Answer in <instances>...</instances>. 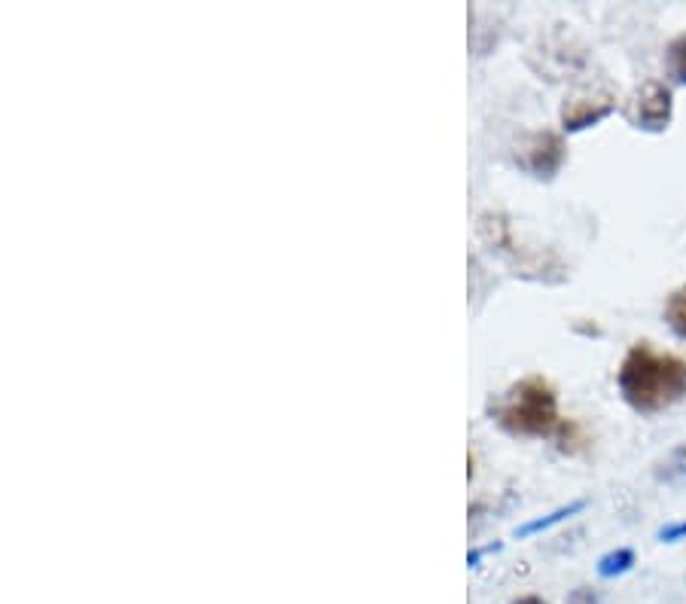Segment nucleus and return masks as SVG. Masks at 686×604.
I'll return each mask as SVG.
<instances>
[{
    "mask_svg": "<svg viewBox=\"0 0 686 604\" xmlns=\"http://www.w3.org/2000/svg\"><path fill=\"white\" fill-rule=\"evenodd\" d=\"M617 385L622 400L641 415L672 410L686 398V360L653 342H635L617 370Z\"/></svg>",
    "mask_w": 686,
    "mask_h": 604,
    "instance_id": "nucleus-1",
    "label": "nucleus"
},
{
    "mask_svg": "<svg viewBox=\"0 0 686 604\" xmlns=\"http://www.w3.org/2000/svg\"><path fill=\"white\" fill-rule=\"evenodd\" d=\"M492 418L510 437H556L561 427L556 385L544 375L518 379L494 403Z\"/></svg>",
    "mask_w": 686,
    "mask_h": 604,
    "instance_id": "nucleus-2",
    "label": "nucleus"
},
{
    "mask_svg": "<svg viewBox=\"0 0 686 604\" xmlns=\"http://www.w3.org/2000/svg\"><path fill=\"white\" fill-rule=\"evenodd\" d=\"M625 123L637 131H653L660 135L672 126L674 119V92L662 80H644L641 86L629 92L622 104Z\"/></svg>",
    "mask_w": 686,
    "mask_h": 604,
    "instance_id": "nucleus-3",
    "label": "nucleus"
},
{
    "mask_svg": "<svg viewBox=\"0 0 686 604\" xmlns=\"http://www.w3.org/2000/svg\"><path fill=\"white\" fill-rule=\"evenodd\" d=\"M516 162L532 178L553 180L561 171V166L568 162V144L558 131H534L518 147Z\"/></svg>",
    "mask_w": 686,
    "mask_h": 604,
    "instance_id": "nucleus-4",
    "label": "nucleus"
},
{
    "mask_svg": "<svg viewBox=\"0 0 686 604\" xmlns=\"http://www.w3.org/2000/svg\"><path fill=\"white\" fill-rule=\"evenodd\" d=\"M617 110V98L610 92H586L574 95L561 104V129L565 131H586L608 119Z\"/></svg>",
    "mask_w": 686,
    "mask_h": 604,
    "instance_id": "nucleus-5",
    "label": "nucleus"
},
{
    "mask_svg": "<svg viewBox=\"0 0 686 604\" xmlns=\"http://www.w3.org/2000/svg\"><path fill=\"white\" fill-rule=\"evenodd\" d=\"M665 71L677 86H686V31L665 46Z\"/></svg>",
    "mask_w": 686,
    "mask_h": 604,
    "instance_id": "nucleus-6",
    "label": "nucleus"
},
{
    "mask_svg": "<svg viewBox=\"0 0 686 604\" xmlns=\"http://www.w3.org/2000/svg\"><path fill=\"white\" fill-rule=\"evenodd\" d=\"M665 324L672 327L674 336L686 339V284L674 287L665 299Z\"/></svg>",
    "mask_w": 686,
    "mask_h": 604,
    "instance_id": "nucleus-7",
    "label": "nucleus"
},
{
    "mask_svg": "<svg viewBox=\"0 0 686 604\" xmlns=\"http://www.w3.org/2000/svg\"><path fill=\"white\" fill-rule=\"evenodd\" d=\"M580 510H586V501H570L568 507H558V510H553V513L544 516V519H534V522H528V526L518 528L516 538H532V534H537V531H546V528L558 526V522H565V519H570V516H577Z\"/></svg>",
    "mask_w": 686,
    "mask_h": 604,
    "instance_id": "nucleus-8",
    "label": "nucleus"
},
{
    "mask_svg": "<svg viewBox=\"0 0 686 604\" xmlns=\"http://www.w3.org/2000/svg\"><path fill=\"white\" fill-rule=\"evenodd\" d=\"M632 565H635V553L629 547H620V550H610L608 555L598 559V574L604 580H613L625 571H632Z\"/></svg>",
    "mask_w": 686,
    "mask_h": 604,
    "instance_id": "nucleus-9",
    "label": "nucleus"
},
{
    "mask_svg": "<svg viewBox=\"0 0 686 604\" xmlns=\"http://www.w3.org/2000/svg\"><path fill=\"white\" fill-rule=\"evenodd\" d=\"M656 479L660 483H674V479H686V443L674 446L668 458L656 467Z\"/></svg>",
    "mask_w": 686,
    "mask_h": 604,
    "instance_id": "nucleus-10",
    "label": "nucleus"
},
{
    "mask_svg": "<svg viewBox=\"0 0 686 604\" xmlns=\"http://www.w3.org/2000/svg\"><path fill=\"white\" fill-rule=\"evenodd\" d=\"M556 439H558V449L561 452H580L586 446V434L583 427L577 425V422H561V427L556 431Z\"/></svg>",
    "mask_w": 686,
    "mask_h": 604,
    "instance_id": "nucleus-11",
    "label": "nucleus"
},
{
    "mask_svg": "<svg viewBox=\"0 0 686 604\" xmlns=\"http://www.w3.org/2000/svg\"><path fill=\"white\" fill-rule=\"evenodd\" d=\"M660 540L662 543H677V540H686V519H680V522H672V526L662 528Z\"/></svg>",
    "mask_w": 686,
    "mask_h": 604,
    "instance_id": "nucleus-12",
    "label": "nucleus"
},
{
    "mask_svg": "<svg viewBox=\"0 0 686 604\" xmlns=\"http://www.w3.org/2000/svg\"><path fill=\"white\" fill-rule=\"evenodd\" d=\"M513 604H549V602H544L540 595H525V598H516Z\"/></svg>",
    "mask_w": 686,
    "mask_h": 604,
    "instance_id": "nucleus-13",
    "label": "nucleus"
}]
</instances>
